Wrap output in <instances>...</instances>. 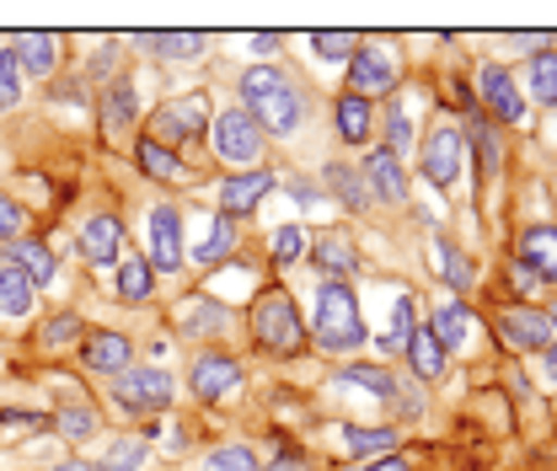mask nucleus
<instances>
[{
	"mask_svg": "<svg viewBox=\"0 0 557 471\" xmlns=\"http://www.w3.org/2000/svg\"><path fill=\"white\" fill-rule=\"evenodd\" d=\"M54 429L65 434L70 445H86V439L97 434V407L91 402H65L60 412H54Z\"/></svg>",
	"mask_w": 557,
	"mask_h": 471,
	"instance_id": "nucleus-36",
	"label": "nucleus"
},
{
	"mask_svg": "<svg viewBox=\"0 0 557 471\" xmlns=\"http://www.w3.org/2000/svg\"><path fill=\"white\" fill-rule=\"evenodd\" d=\"M11 54H16V65L27 70V75H49L54 70V60H60V38L54 33H22L16 44H11Z\"/></svg>",
	"mask_w": 557,
	"mask_h": 471,
	"instance_id": "nucleus-27",
	"label": "nucleus"
},
{
	"mask_svg": "<svg viewBox=\"0 0 557 471\" xmlns=\"http://www.w3.org/2000/svg\"><path fill=\"white\" fill-rule=\"evenodd\" d=\"M135 124H139L135 80H129V75H113L108 91H102V135L124 139V135H135Z\"/></svg>",
	"mask_w": 557,
	"mask_h": 471,
	"instance_id": "nucleus-15",
	"label": "nucleus"
},
{
	"mask_svg": "<svg viewBox=\"0 0 557 471\" xmlns=\"http://www.w3.org/2000/svg\"><path fill=\"white\" fill-rule=\"evenodd\" d=\"M429 333H434V343L445 348V359L450 354H461L467 343H472V311H467V300H440L434 306V317H429Z\"/></svg>",
	"mask_w": 557,
	"mask_h": 471,
	"instance_id": "nucleus-19",
	"label": "nucleus"
},
{
	"mask_svg": "<svg viewBox=\"0 0 557 471\" xmlns=\"http://www.w3.org/2000/svg\"><path fill=\"white\" fill-rule=\"evenodd\" d=\"M199 471H258V456L247 450V445H220V450H209L205 467Z\"/></svg>",
	"mask_w": 557,
	"mask_h": 471,
	"instance_id": "nucleus-42",
	"label": "nucleus"
},
{
	"mask_svg": "<svg viewBox=\"0 0 557 471\" xmlns=\"http://www.w3.org/2000/svg\"><path fill=\"white\" fill-rule=\"evenodd\" d=\"M75 337H81V322H75V317H54V322H44V333H38V343H44V348H60V343H75Z\"/></svg>",
	"mask_w": 557,
	"mask_h": 471,
	"instance_id": "nucleus-45",
	"label": "nucleus"
},
{
	"mask_svg": "<svg viewBox=\"0 0 557 471\" xmlns=\"http://www.w3.org/2000/svg\"><path fill=\"white\" fill-rule=\"evenodd\" d=\"M209 129V97L205 91H183V97H166L156 113H150V139L156 145H183V139H199Z\"/></svg>",
	"mask_w": 557,
	"mask_h": 471,
	"instance_id": "nucleus-6",
	"label": "nucleus"
},
{
	"mask_svg": "<svg viewBox=\"0 0 557 471\" xmlns=\"http://www.w3.org/2000/svg\"><path fill=\"white\" fill-rule=\"evenodd\" d=\"M22 102V65L11 49H0V108H16Z\"/></svg>",
	"mask_w": 557,
	"mask_h": 471,
	"instance_id": "nucleus-44",
	"label": "nucleus"
},
{
	"mask_svg": "<svg viewBox=\"0 0 557 471\" xmlns=\"http://www.w3.org/2000/svg\"><path fill=\"white\" fill-rule=\"evenodd\" d=\"M22 225H27V209L0 199V241H22Z\"/></svg>",
	"mask_w": 557,
	"mask_h": 471,
	"instance_id": "nucleus-48",
	"label": "nucleus"
},
{
	"mask_svg": "<svg viewBox=\"0 0 557 471\" xmlns=\"http://www.w3.org/2000/svg\"><path fill=\"white\" fill-rule=\"evenodd\" d=\"M311 258H317V269L322 278H354L359 273V247H354V236L348 231H322L317 241H311Z\"/></svg>",
	"mask_w": 557,
	"mask_h": 471,
	"instance_id": "nucleus-18",
	"label": "nucleus"
},
{
	"mask_svg": "<svg viewBox=\"0 0 557 471\" xmlns=\"http://www.w3.org/2000/svg\"><path fill=\"white\" fill-rule=\"evenodd\" d=\"M150 284H156V273H150L145 258H119V300L145 306L150 300Z\"/></svg>",
	"mask_w": 557,
	"mask_h": 471,
	"instance_id": "nucleus-34",
	"label": "nucleus"
},
{
	"mask_svg": "<svg viewBox=\"0 0 557 471\" xmlns=\"http://www.w3.org/2000/svg\"><path fill=\"white\" fill-rule=\"evenodd\" d=\"M183 258H188V247H183V209L177 203H156L145 214V263H150V273H177Z\"/></svg>",
	"mask_w": 557,
	"mask_h": 471,
	"instance_id": "nucleus-7",
	"label": "nucleus"
},
{
	"mask_svg": "<svg viewBox=\"0 0 557 471\" xmlns=\"http://www.w3.org/2000/svg\"><path fill=\"white\" fill-rule=\"evenodd\" d=\"M493 327H498V337H504L515 354H547L557 343L553 322H547L542 306H504V311L493 317Z\"/></svg>",
	"mask_w": 557,
	"mask_h": 471,
	"instance_id": "nucleus-11",
	"label": "nucleus"
},
{
	"mask_svg": "<svg viewBox=\"0 0 557 471\" xmlns=\"http://www.w3.org/2000/svg\"><path fill=\"white\" fill-rule=\"evenodd\" d=\"M397 80H403V70H397V54H392V49H381V44L354 49V60H348V97L375 102V97H392Z\"/></svg>",
	"mask_w": 557,
	"mask_h": 471,
	"instance_id": "nucleus-8",
	"label": "nucleus"
},
{
	"mask_svg": "<svg viewBox=\"0 0 557 471\" xmlns=\"http://www.w3.org/2000/svg\"><path fill=\"white\" fill-rule=\"evenodd\" d=\"M81 359H86V370H97V375H124L129 370V359H135V348H129V337L124 333H86L81 337Z\"/></svg>",
	"mask_w": 557,
	"mask_h": 471,
	"instance_id": "nucleus-17",
	"label": "nucleus"
},
{
	"mask_svg": "<svg viewBox=\"0 0 557 471\" xmlns=\"http://www.w3.org/2000/svg\"><path fill=\"white\" fill-rule=\"evenodd\" d=\"M33 306H38L33 278L22 269H11V263H0V317L5 322H22V317H33Z\"/></svg>",
	"mask_w": 557,
	"mask_h": 471,
	"instance_id": "nucleus-23",
	"label": "nucleus"
},
{
	"mask_svg": "<svg viewBox=\"0 0 557 471\" xmlns=\"http://www.w3.org/2000/svg\"><path fill=\"white\" fill-rule=\"evenodd\" d=\"M354 471H408V456H381V461H364V467H354Z\"/></svg>",
	"mask_w": 557,
	"mask_h": 471,
	"instance_id": "nucleus-50",
	"label": "nucleus"
},
{
	"mask_svg": "<svg viewBox=\"0 0 557 471\" xmlns=\"http://www.w3.org/2000/svg\"><path fill=\"white\" fill-rule=\"evenodd\" d=\"M333 124H338V139H344V145H370V135H375V102H364V97H338Z\"/></svg>",
	"mask_w": 557,
	"mask_h": 471,
	"instance_id": "nucleus-24",
	"label": "nucleus"
},
{
	"mask_svg": "<svg viewBox=\"0 0 557 471\" xmlns=\"http://www.w3.org/2000/svg\"><path fill=\"white\" fill-rule=\"evenodd\" d=\"M408 364H413V381H440V375H445V348L434 343L429 327H418V333L408 337Z\"/></svg>",
	"mask_w": 557,
	"mask_h": 471,
	"instance_id": "nucleus-31",
	"label": "nucleus"
},
{
	"mask_svg": "<svg viewBox=\"0 0 557 471\" xmlns=\"http://www.w3.org/2000/svg\"><path fill=\"white\" fill-rule=\"evenodd\" d=\"M225 327H231V311L214 295H188L177 306V333L183 337H220Z\"/></svg>",
	"mask_w": 557,
	"mask_h": 471,
	"instance_id": "nucleus-20",
	"label": "nucleus"
},
{
	"mask_svg": "<svg viewBox=\"0 0 557 471\" xmlns=\"http://www.w3.org/2000/svg\"><path fill=\"white\" fill-rule=\"evenodd\" d=\"M231 252H236V225H231L225 214L205 220V236L194 241V263H199V269H220Z\"/></svg>",
	"mask_w": 557,
	"mask_h": 471,
	"instance_id": "nucleus-26",
	"label": "nucleus"
},
{
	"mask_svg": "<svg viewBox=\"0 0 557 471\" xmlns=\"http://www.w3.org/2000/svg\"><path fill=\"white\" fill-rule=\"evenodd\" d=\"M344 381L370 392V397H381V402H392V392H397V375L386 364H354V370H344Z\"/></svg>",
	"mask_w": 557,
	"mask_h": 471,
	"instance_id": "nucleus-39",
	"label": "nucleus"
},
{
	"mask_svg": "<svg viewBox=\"0 0 557 471\" xmlns=\"http://www.w3.org/2000/svg\"><path fill=\"white\" fill-rule=\"evenodd\" d=\"M54 471H102L97 461H65V467H54Z\"/></svg>",
	"mask_w": 557,
	"mask_h": 471,
	"instance_id": "nucleus-54",
	"label": "nucleus"
},
{
	"mask_svg": "<svg viewBox=\"0 0 557 471\" xmlns=\"http://www.w3.org/2000/svg\"><path fill=\"white\" fill-rule=\"evenodd\" d=\"M11 269H22L27 278H33V289H44V284H54V273H60V263H54V252L44 247V241H11V258H5Z\"/></svg>",
	"mask_w": 557,
	"mask_h": 471,
	"instance_id": "nucleus-29",
	"label": "nucleus"
},
{
	"mask_svg": "<svg viewBox=\"0 0 557 471\" xmlns=\"http://www.w3.org/2000/svg\"><path fill=\"white\" fill-rule=\"evenodd\" d=\"M413 333H418V306H413V295H397V306H392V333H381L375 343H381L386 354H403Z\"/></svg>",
	"mask_w": 557,
	"mask_h": 471,
	"instance_id": "nucleus-35",
	"label": "nucleus"
},
{
	"mask_svg": "<svg viewBox=\"0 0 557 471\" xmlns=\"http://www.w3.org/2000/svg\"><path fill=\"white\" fill-rule=\"evenodd\" d=\"M408 145H413V119H408V108H403V102H392V108H386V150L403 161V156H408Z\"/></svg>",
	"mask_w": 557,
	"mask_h": 471,
	"instance_id": "nucleus-41",
	"label": "nucleus"
},
{
	"mask_svg": "<svg viewBox=\"0 0 557 471\" xmlns=\"http://www.w3.org/2000/svg\"><path fill=\"white\" fill-rule=\"evenodd\" d=\"M359 33H311V54L317 60H354Z\"/></svg>",
	"mask_w": 557,
	"mask_h": 471,
	"instance_id": "nucleus-43",
	"label": "nucleus"
},
{
	"mask_svg": "<svg viewBox=\"0 0 557 471\" xmlns=\"http://www.w3.org/2000/svg\"><path fill=\"white\" fill-rule=\"evenodd\" d=\"M478 97H483V108L493 113V124L520 129V124L531 119V108H525V97H520V75H515V70L483 65L478 70Z\"/></svg>",
	"mask_w": 557,
	"mask_h": 471,
	"instance_id": "nucleus-9",
	"label": "nucleus"
},
{
	"mask_svg": "<svg viewBox=\"0 0 557 471\" xmlns=\"http://www.w3.org/2000/svg\"><path fill=\"white\" fill-rule=\"evenodd\" d=\"M322 188L344 203L348 214H364V203H370V188H364L359 166H348V161H327V172H322Z\"/></svg>",
	"mask_w": 557,
	"mask_h": 471,
	"instance_id": "nucleus-25",
	"label": "nucleus"
},
{
	"mask_svg": "<svg viewBox=\"0 0 557 471\" xmlns=\"http://www.w3.org/2000/svg\"><path fill=\"white\" fill-rule=\"evenodd\" d=\"M344 445L354 456H392V450H397V434H392V429H359V423H344Z\"/></svg>",
	"mask_w": 557,
	"mask_h": 471,
	"instance_id": "nucleus-37",
	"label": "nucleus"
},
{
	"mask_svg": "<svg viewBox=\"0 0 557 471\" xmlns=\"http://www.w3.org/2000/svg\"><path fill=\"white\" fill-rule=\"evenodd\" d=\"M418 172H423V183H434V188H456L461 177H467V135H461V124H434L423 145H418Z\"/></svg>",
	"mask_w": 557,
	"mask_h": 471,
	"instance_id": "nucleus-4",
	"label": "nucleus"
},
{
	"mask_svg": "<svg viewBox=\"0 0 557 471\" xmlns=\"http://www.w3.org/2000/svg\"><path fill=\"white\" fill-rule=\"evenodd\" d=\"M139 49L156 60H199L209 49L205 33H139Z\"/></svg>",
	"mask_w": 557,
	"mask_h": 471,
	"instance_id": "nucleus-28",
	"label": "nucleus"
},
{
	"mask_svg": "<svg viewBox=\"0 0 557 471\" xmlns=\"http://www.w3.org/2000/svg\"><path fill=\"white\" fill-rule=\"evenodd\" d=\"M311 333L322 343V354H354L364 348V317H359V295L348 289L344 278H322L317 284V317Z\"/></svg>",
	"mask_w": 557,
	"mask_h": 471,
	"instance_id": "nucleus-2",
	"label": "nucleus"
},
{
	"mask_svg": "<svg viewBox=\"0 0 557 471\" xmlns=\"http://www.w3.org/2000/svg\"><path fill=\"white\" fill-rule=\"evenodd\" d=\"M252 54H278V33H252Z\"/></svg>",
	"mask_w": 557,
	"mask_h": 471,
	"instance_id": "nucleus-51",
	"label": "nucleus"
},
{
	"mask_svg": "<svg viewBox=\"0 0 557 471\" xmlns=\"http://www.w3.org/2000/svg\"><path fill=\"white\" fill-rule=\"evenodd\" d=\"M520 97H525V108L536 102V108H557V49H542V54H531L525 70H520Z\"/></svg>",
	"mask_w": 557,
	"mask_h": 471,
	"instance_id": "nucleus-21",
	"label": "nucleus"
},
{
	"mask_svg": "<svg viewBox=\"0 0 557 471\" xmlns=\"http://www.w3.org/2000/svg\"><path fill=\"white\" fill-rule=\"evenodd\" d=\"M209 139H214V156L236 172H258L263 161V129L247 119V108H225L220 119H209Z\"/></svg>",
	"mask_w": 557,
	"mask_h": 471,
	"instance_id": "nucleus-5",
	"label": "nucleus"
},
{
	"mask_svg": "<svg viewBox=\"0 0 557 471\" xmlns=\"http://www.w3.org/2000/svg\"><path fill=\"white\" fill-rule=\"evenodd\" d=\"M252 337H258V348H269V354H300L306 348V322H300V311H295V300H289V289H258V300H252Z\"/></svg>",
	"mask_w": 557,
	"mask_h": 471,
	"instance_id": "nucleus-3",
	"label": "nucleus"
},
{
	"mask_svg": "<svg viewBox=\"0 0 557 471\" xmlns=\"http://www.w3.org/2000/svg\"><path fill=\"white\" fill-rule=\"evenodd\" d=\"M509 289L520 295V306H536V295H542V278L525 269V263H509Z\"/></svg>",
	"mask_w": 557,
	"mask_h": 471,
	"instance_id": "nucleus-46",
	"label": "nucleus"
},
{
	"mask_svg": "<svg viewBox=\"0 0 557 471\" xmlns=\"http://www.w3.org/2000/svg\"><path fill=\"white\" fill-rule=\"evenodd\" d=\"M274 172H263V166H258V172H231V177H225V188H220V209H225V220H231V214H252V209H258V203L269 199V194H274Z\"/></svg>",
	"mask_w": 557,
	"mask_h": 471,
	"instance_id": "nucleus-16",
	"label": "nucleus"
},
{
	"mask_svg": "<svg viewBox=\"0 0 557 471\" xmlns=\"http://www.w3.org/2000/svg\"><path fill=\"white\" fill-rule=\"evenodd\" d=\"M429 269L450 284V295H456V300L472 289V269H467V258H461L456 247H445V241H434V247H429Z\"/></svg>",
	"mask_w": 557,
	"mask_h": 471,
	"instance_id": "nucleus-32",
	"label": "nucleus"
},
{
	"mask_svg": "<svg viewBox=\"0 0 557 471\" xmlns=\"http://www.w3.org/2000/svg\"><path fill=\"white\" fill-rule=\"evenodd\" d=\"M242 108H247V119L263 135H278V139H289L300 129V119H306V102H300L295 80H284L274 65L242 70Z\"/></svg>",
	"mask_w": 557,
	"mask_h": 471,
	"instance_id": "nucleus-1",
	"label": "nucleus"
},
{
	"mask_svg": "<svg viewBox=\"0 0 557 471\" xmlns=\"http://www.w3.org/2000/svg\"><path fill=\"white\" fill-rule=\"evenodd\" d=\"M135 161H139V172H145V177H156V183H188V166H183L166 145H156L150 135L135 145Z\"/></svg>",
	"mask_w": 557,
	"mask_h": 471,
	"instance_id": "nucleus-30",
	"label": "nucleus"
},
{
	"mask_svg": "<svg viewBox=\"0 0 557 471\" xmlns=\"http://www.w3.org/2000/svg\"><path fill=\"white\" fill-rule=\"evenodd\" d=\"M311 252V236L300 231V225H278L274 236H269V258H274L278 269H289V263H300Z\"/></svg>",
	"mask_w": 557,
	"mask_h": 471,
	"instance_id": "nucleus-38",
	"label": "nucleus"
},
{
	"mask_svg": "<svg viewBox=\"0 0 557 471\" xmlns=\"http://www.w3.org/2000/svg\"><path fill=\"white\" fill-rule=\"evenodd\" d=\"M472 139H478V161H483V177L493 183L498 166H504V139L493 129V119H472Z\"/></svg>",
	"mask_w": 557,
	"mask_h": 471,
	"instance_id": "nucleus-40",
	"label": "nucleus"
},
{
	"mask_svg": "<svg viewBox=\"0 0 557 471\" xmlns=\"http://www.w3.org/2000/svg\"><path fill=\"white\" fill-rule=\"evenodd\" d=\"M172 375L161 364H129L124 375H113V397L129 407V412H161L172 402Z\"/></svg>",
	"mask_w": 557,
	"mask_h": 471,
	"instance_id": "nucleus-10",
	"label": "nucleus"
},
{
	"mask_svg": "<svg viewBox=\"0 0 557 471\" xmlns=\"http://www.w3.org/2000/svg\"><path fill=\"white\" fill-rule=\"evenodd\" d=\"M289 194H295L300 209H322V188L317 183H289Z\"/></svg>",
	"mask_w": 557,
	"mask_h": 471,
	"instance_id": "nucleus-49",
	"label": "nucleus"
},
{
	"mask_svg": "<svg viewBox=\"0 0 557 471\" xmlns=\"http://www.w3.org/2000/svg\"><path fill=\"white\" fill-rule=\"evenodd\" d=\"M520 263L542 284H557V225H536V231L520 236Z\"/></svg>",
	"mask_w": 557,
	"mask_h": 471,
	"instance_id": "nucleus-22",
	"label": "nucleus"
},
{
	"mask_svg": "<svg viewBox=\"0 0 557 471\" xmlns=\"http://www.w3.org/2000/svg\"><path fill=\"white\" fill-rule=\"evenodd\" d=\"M81 258L97 263V269L119 263V258H124V220H119V214H91V220L81 225Z\"/></svg>",
	"mask_w": 557,
	"mask_h": 471,
	"instance_id": "nucleus-14",
	"label": "nucleus"
},
{
	"mask_svg": "<svg viewBox=\"0 0 557 471\" xmlns=\"http://www.w3.org/2000/svg\"><path fill=\"white\" fill-rule=\"evenodd\" d=\"M547 381H553V386H557V343H553V348H547Z\"/></svg>",
	"mask_w": 557,
	"mask_h": 471,
	"instance_id": "nucleus-55",
	"label": "nucleus"
},
{
	"mask_svg": "<svg viewBox=\"0 0 557 471\" xmlns=\"http://www.w3.org/2000/svg\"><path fill=\"white\" fill-rule=\"evenodd\" d=\"M392 407H397L403 418H423V392H418V381H397V392H392Z\"/></svg>",
	"mask_w": 557,
	"mask_h": 471,
	"instance_id": "nucleus-47",
	"label": "nucleus"
},
{
	"mask_svg": "<svg viewBox=\"0 0 557 471\" xmlns=\"http://www.w3.org/2000/svg\"><path fill=\"white\" fill-rule=\"evenodd\" d=\"M0 423H11V429H38L44 418H38V412H0Z\"/></svg>",
	"mask_w": 557,
	"mask_h": 471,
	"instance_id": "nucleus-52",
	"label": "nucleus"
},
{
	"mask_svg": "<svg viewBox=\"0 0 557 471\" xmlns=\"http://www.w3.org/2000/svg\"><path fill=\"white\" fill-rule=\"evenodd\" d=\"M263 471H311V467H306V461H300V456H278L274 467H263Z\"/></svg>",
	"mask_w": 557,
	"mask_h": 471,
	"instance_id": "nucleus-53",
	"label": "nucleus"
},
{
	"mask_svg": "<svg viewBox=\"0 0 557 471\" xmlns=\"http://www.w3.org/2000/svg\"><path fill=\"white\" fill-rule=\"evenodd\" d=\"M547 322H553V333H557V295H553V306H547Z\"/></svg>",
	"mask_w": 557,
	"mask_h": 471,
	"instance_id": "nucleus-56",
	"label": "nucleus"
},
{
	"mask_svg": "<svg viewBox=\"0 0 557 471\" xmlns=\"http://www.w3.org/2000/svg\"><path fill=\"white\" fill-rule=\"evenodd\" d=\"M364 188H370V199L381 203H408V166L386 150V145H375L370 156H364Z\"/></svg>",
	"mask_w": 557,
	"mask_h": 471,
	"instance_id": "nucleus-13",
	"label": "nucleus"
},
{
	"mask_svg": "<svg viewBox=\"0 0 557 471\" xmlns=\"http://www.w3.org/2000/svg\"><path fill=\"white\" fill-rule=\"evenodd\" d=\"M150 461V445L139 439V434H124V439H108V450H102V471H139Z\"/></svg>",
	"mask_w": 557,
	"mask_h": 471,
	"instance_id": "nucleus-33",
	"label": "nucleus"
},
{
	"mask_svg": "<svg viewBox=\"0 0 557 471\" xmlns=\"http://www.w3.org/2000/svg\"><path fill=\"white\" fill-rule=\"evenodd\" d=\"M188 381H194V397L199 402H225L231 392H242V364L231 354H199Z\"/></svg>",
	"mask_w": 557,
	"mask_h": 471,
	"instance_id": "nucleus-12",
	"label": "nucleus"
}]
</instances>
